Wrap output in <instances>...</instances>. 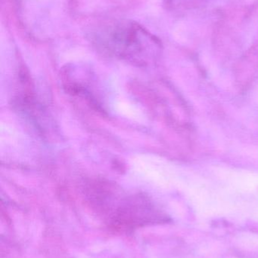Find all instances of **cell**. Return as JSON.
<instances>
[{"mask_svg":"<svg viewBox=\"0 0 258 258\" xmlns=\"http://www.w3.org/2000/svg\"><path fill=\"white\" fill-rule=\"evenodd\" d=\"M97 45L133 63H148L160 50V42L140 24L123 21L103 27L95 34Z\"/></svg>","mask_w":258,"mask_h":258,"instance_id":"6da1fadb","label":"cell"}]
</instances>
